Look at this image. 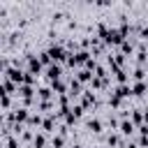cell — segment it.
<instances>
[{
  "label": "cell",
  "mask_w": 148,
  "mask_h": 148,
  "mask_svg": "<svg viewBox=\"0 0 148 148\" xmlns=\"http://www.w3.org/2000/svg\"><path fill=\"white\" fill-rule=\"evenodd\" d=\"M46 53L51 56V60H53V65H60L62 60H67V58H69V53H67V51H65L62 46H51V49H49Z\"/></svg>",
  "instance_id": "cell-1"
},
{
  "label": "cell",
  "mask_w": 148,
  "mask_h": 148,
  "mask_svg": "<svg viewBox=\"0 0 148 148\" xmlns=\"http://www.w3.org/2000/svg\"><path fill=\"white\" fill-rule=\"evenodd\" d=\"M60 74H62L60 65H51V67H46V76H49L51 83H53V81H60Z\"/></svg>",
  "instance_id": "cell-2"
},
{
  "label": "cell",
  "mask_w": 148,
  "mask_h": 148,
  "mask_svg": "<svg viewBox=\"0 0 148 148\" xmlns=\"http://www.w3.org/2000/svg\"><path fill=\"white\" fill-rule=\"evenodd\" d=\"M120 132H123L125 136H130V134L134 132V123H132V120H123V123H120Z\"/></svg>",
  "instance_id": "cell-3"
},
{
  "label": "cell",
  "mask_w": 148,
  "mask_h": 148,
  "mask_svg": "<svg viewBox=\"0 0 148 148\" xmlns=\"http://www.w3.org/2000/svg\"><path fill=\"white\" fill-rule=\"evenodd\" d=\"M51 88H53V92H58V95H65V92H67V86H65L62 81H53Z\"/></svg>",
  "instance_id": "cell-4"
},
{
  "label": "cell",
  "mask_w": 148,
  "mask_h": 148,
  "mask_svg": "<svg viewBox=\"0 0 148 148\" xmlns=\"http://www.w3.org/2000/svg\"><path fill=\"white\" fill-rule=\"evenodd\" d=\"M56 120H58V118H56V113H53V116H49V118H44V123H42V127H44L46 132H51V130H53V125H56Z\"/></svg>",
  "instance_id": "cell-5"
},
{
  "label": "cell",
  "mask_w": 148,
  "mask_h": 148,
  "mask_svg": "<svg viewBox=\"0 0 148 148\" xmlns=\"http://www.w3.org/2000/svg\"><path fill=\"white\" fill-rule=\"evenodd\" d=\"M46 146V136L44 134H35V139H32V148H44Z\"/></svg>",
  "instance_id": "cell-6"
},
{
  "label": "cell",
  "mask_w": 148,
  "mask_h": 148,
  "mask_svg": "<svg viewBox=\"0 0 148 148\" xmlns=\"http://www.w3.org/2000/svg\"><path fill=\"white\" fill-rule=\"evenodd\" d=\"M120 51H123V56H132V51H134L132 42H130V39H125V42L120 44Z\"/></svg>",
  "instance_id": "cell-7"
},
{
  "label": "cell",
  "mask_w": 148,
  "mask_h": 148,
  "mask_svg": "<svg viewBox=\"0 0 148 148\" xmlns=\"http://www.w3.org/2000/svg\"><path fill=\"white\" fill-rule=\"evenodd\" d=\"M76 79H79L81 83H86V81H90V79H95V74H90L88 69H81V72L76 74Z\"/></svg>",
  "instance_id": "cell-8"
},
{
  "label": "cell",
  "mask_w": 148,
  "mask_h": 148,
  "mask_svg": "<svg viewBox=\"0 0 148 148\" xmlns=\"http://www.w3.org/2000/svg\"><path fill=\"white\" fill-rule=\"evenodd\" d=\"M92 104H95V95L92 92H86L81 97V106H92Z\"/></svg>",
  "instance_id": "cell-9"
},
{
  "label": "cell",
  "mask_w": 148,
  "mask_h": 148,
  "mask_svg": "<svg viewBox=\"0 0 148 148\" xmlns=\"http://www.w3.org/2000/svg\"><path fill=\"white\" fill-rule=\"evenodd\" d=\"M146 88H148V86H146L143 81H136V83H134V88H132V92H134V95H143V92H146Z\"/></svg>",
  "instance_id": "cell-10"
},
{
  "label": "cell",
  "mask_w": 148,
  "mask_h": 148,
  "mask_svg": "<svg viewBox=\"0 0 148 148\" xmlns=\"http://www.w3.org/2000/svg\"><path fill=\"white\" fill-rule=\"evenodd\" d=\"M116 95L118 97H127V95H132V88L130 86H118L116 88Z\"/></svg>",
  "instance_id": "cell-11"
},
{
  "label": "cell",
  "mask_w": 148,
  "mask_h": 148,
  "mask_svg": "<svg viewBox=\"0 0 148 148\" xmlns=\"http://www.w3.org/2000/svg\"><path fill=\"white\" fill-rule=\"evenodd\" d=\"M88 127H90L92 132H102V120H97V118H90V120H88Z\"/></svg>",
  "instance_id": "cell-12"
},
{
  "label": "cell",
  "mask_w": 148,
  "mask_h": 148,
  "mask_svg": "<svg viewBox=\"0 0 148 148\" xmlns=\"http://www.w3.org/2000/svg\"><path fill=\"white\" fill-rule=\"evenodd\" d=\"M109 104H111V106H116V109H118V106H123V97H118V95H116V92H111V97H109Z\"/></svg>",
  "instance_id": "cell-13"
},
{
  "label": "cell",
  "mask_w": 148,
  "mask_h": 148,
  "mask_svg": "<svg viewBox=\"0 0 148 148\" xmlns=\"http://www.w3.org/2000/svg\"><path fill=\"white\" fill-rule=\"evenodd\" d=\"M51 143H53V148H62L65 146V134H56Z\"/></svg>",
  "instance_id": "cell-14"
},
{
  "label": "cell",
  "mask_w": 148,
  "mask_h": 148,
  "mask_svg": "<svg viewBox=\"0 0 148 148\" xmlns=\"http://www.w3.org/2000/svg\"><path fill=\"white\" fill-rule=\"evenodd\" d=\"M5 148H18V139L16 136H5Z\"/></svg>",
  "instance_id": "cell-15"
},
{
  "label": "cell",
  "mask_w": 148,
  "mask_h": 148,
  "mask_svg": "<svg viewBox=\"0 0 148 148\" xmlns=\"http://www.w3.org/2000/svg\"><path fill=\"white\" fill-rule=\"evenodd\" d=\"M141 120H146V113H141L139 109L132 111V123H141Z\"/></svg>",
  "instance_id": "cell-16"
},
{
  "label": "cell",
  "mask_w": 148,
  "mask_h": 148,
  "mask_svg": "<svg viewBox=\"0 0 148 148\" xmlns=\"http://www.w3.org/2000/svg\"><path fill=\"white\" fill-rule=\"evenodd\" d=\"M106 143H109V146H118V143H120V139H118V134H109V139H106Z\"/></svg>",
  "instance_id": "cell-17"
},
{
  "label": "cell",
  "mask_w": 148,
  "mask_h": 148,
  "mask_svg": "<svg viewBox=\"0 0 148 148\" xmlns=\"http://www.w3.org/2000/svg\"><path fill=\"white\" fill-rule=\"evenodd\" d=\"M51 97V90L49 88H39V99H49Z\"/></svg>",
  "instance_id": "cell-18"
},
{
  "label": "cell",
  "mask_w": 148,
  "mask_h": 148,
  "mask_svg": "<svg viewBox=\"0 0 148 148\" xmlns=\"http://www.w3.org/2000/svg\"><path fill=\"white\" fill-rule=\"evenodd\" d=\"M143 74H146V72H143V67H136V69H134V79H136V81H141V79H143Z\"/></svg>",
  "instance_id": "cell-19"
},
{
  "label": "cell",
  "mask_w": 148,
  "mask_h": 148,
  "mask_svg": "<svg viewBox=\"0 0 148 148\" xmlns=\"http://www.w3.org/2000/svg\"><path fill=\"white\" fill-rule=\"evenodd\" d=\"M139 146L146 148V146H148V136H141V139H139Z\"/></svg>",
  "instance_id": "cell-20"
},
{
  "label": "cell",
  "mask_w": 148,
  "mask_h": 148,
  "mask_svg": "<svg viewBox=\"0 0 148 148\" xmlns=\"http://www.w3.org/2000/svg\"><path fill=\"white\" fill-rule=\"evenodd\" d=\"M127 148H139V146H136V143H130V146H127Z\"/></svg>",
  "instance_id": "cell-21"
},
{
  "label": "cell",
  "mask_w": 148,
  "mask_h": 148,
  "mask_svg": "<svg viewBox=\"0 0 148 148\" xmlns=\"http://www.w3.org/2000/svg\"><path fill=\"white\" fill-rule=\"evenodd\" d=\"M69 148H81V146H69Z\"/></svg>",
  "instance_id": "cell-22"
}]
</instances>
